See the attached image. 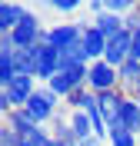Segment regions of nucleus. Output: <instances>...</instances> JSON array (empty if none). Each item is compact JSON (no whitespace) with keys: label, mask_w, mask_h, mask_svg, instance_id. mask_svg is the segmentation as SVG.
Segmentation results:
<instances>
[{"label":"nucleus","mask_w":140,"mask_h":146,"mask_svg":"<svg viewBox=\"0 0 140 146\" xmlns=\"http://www.w3.org/2000/svg\"><path fill=\"white\" fill-rule=\"evenodd\" d=\"M84 40V23H57V27L44 30V36H40V43L54 46L57 53L60 50H70V46H77Z\"/></svg>","instance_id":"nucleus-1"},{"label":"nucleus","mask_w":140,"mask_h":146,"mask_svg":"<svg viewBox=\"0 0 140 146\" xmlns=\"http://www.w3.org/2000/svg\"><path fill=\"white\" fill-rule=\"evenodd\" d=\"M87 90H93L97 96L100 93H110V90H120V73L113 70L107 60H97L87 70Z\"/></svg>","instance_id":"nucleus-2"},{"label":"nucleus","mask_w":140,"mask_h":146,"mask_svg":"<svg viewBox=\"0 0 140 146\" xmlns=\"http://www.w3.org/2000/svg\"><path fill=\"white\" fill-rule=\"evenodd\" d=\"M87 70H90V66H77V70H60L54 76V80L47 83V90L54 93L57 100H60V96H67V100H70V96H74L77 90H84V83H87Z\"/></svg>","instance_id":"nucleus-3"},{"label":"nucleus","mask_w":140,"mask_h":146,"mask_svg":"<svg viewBox=\"0 0 140 146\" xmlns=\"http://www.w3.org/2000/svg\"><path fill=\"white\" fill-rule=\"evenodd\" d=\"M23 110H27V113H30L33 119H37L40 126H44V123H50V119H57V116H60V113H57V96H54L50 90H47V86H40V90L33 93V96H30V103H27Z\"/></svg>","instance_id":"nucleus-4"},{"label":"nucleus","mask_w":140,"mask_h":146,"mask_svg":"<svg viewBox=\"0 0 140 146\" xmlns=\"http://www.w3.org/2000/svg\"><path fill=\"white\" fill-rule=\"evenodd\" d=\"M130 46H133V33L123 30V33H117L113 40H107V53H103V60H107L113 70H120V66L130 60Z\"/></svg>","instance_id":"nucleus-5"},{"label":"nucleus","mask_w":140,"mask_h":146,"mask_svg":"<svg viewBox=\"0 0 140 146\" xmlns=\"http://www.w3.org/2000/svg\"><path fill=\"white\" fill-rule=\"evenodd\" d=\"M80 46H84V53L90 56V63H97V60H103V53H107V36L93 27V23H87L84 27V43Z\"/></svg>","instance_id":"nucleus-6"},{"label":"nucleus","mask_w":140,"mask_h":146,"mask_svg":"<svg viewBox=\"0 0 140 146\" xmlns=\"http://www.w3.org/2000/svg\"><path fill=\"white\" fill-rule=\"evenodd\" d=\"M120 119H123V129H127V133L140 136V100L137 96H127V100H123Z\"/></svg>","instance_id":"nucleus-7"},{"label":"nucleus","mask_w":140,"mask_h":146,"mask_svg":"<svg viewBox=\"0 0 140 146\" xmlns=\"http://www.w3.org/2000/svg\"><path fill=\"white\" fill-rule=\"evenodd\" d=\"M23 13H27V7H20V3H0V33H13Z\"/></svg>","instance_id":"nucleus-8"},{"label":"nucleus","mask_w":140,"mask_h":146,"mask_svg":"<svg viewBox=\"0 0 140 146\" xmlns=\"http://www.w3.org/2000/svg\"><path fill=\"white\" fill-rule=\"evenodd\" d=\"M7 126L13 129L17 136H27L30 129H37L40 123H37V119H33V116H30L27 110H10V113H7Z\"/></svg>","instance_id":"nucleus-9"},{"label":"nucleus","mask_w":140,"mask_h":146,"mask_svg":"<svg viewBox=\"0 0 140 146\" xmlns=\"http://www.w3.org/2000/svg\"><path fill=\"white\" fill-rule=\"evenodd\" d=\"M93 27L100 30L107 40H113L117 33H123V17H113V13H103V17H93Z\"/></svg>","instance_id":"nucleus-10"},{"label":"nucleus","mask_w":140,"mask_h":146,"mask_svg":"<svg viewBox=\"0 0 140 146\" xmlns=\"http://www.w3.org/2000/svg\"><path fill=\"white\" fill-rule=\"evenodd\" d=\"M54 139H60L64 146H80V136L74 133V126H70V119H64V116H57L54 119V133H50Z\"/></svg>","instance_id":"nucleus-11"},{"label":"nucleus","mask_w":140,"mask_h":146,"mask_svg":"<svg viewBox=\"0 0 140 146\" xmlns=\"http://www.w3.org/2000/svg\"><path fill=\"white\" fill-rule=\"evenodd\" d=\"M117 73H120V86H130L137 93V86H140V60H127Z\"/></svg>","instance_id":"nucleus-12"},{"label":"nucleus","mask_w":140,"mask_h":146,"mask_svg":"<svg viewBox=\"0 0 140 146\" xmlns=\"http://www.w3.org/2000/svg\"><path fill=\"white\" fill-rule=\"evenodd\" d=\"M70 126H74V133L80 136V143H84V139H90V136H97V133H93V119L87 116V113H80V110H77V113H70Z\"/></svg>","instance_id":"nucleus-13"},{"label":"nucleus","mask_w":140,"mask_h":146,"mask_svg":"<svg viewBox=\"0 0 140 146\" xmlns=\"http://www.w3.org/2000/svg\"><path fill=\"white\" fill-rule=\"evenodd\" d=\"M47 139H50V133L44 126H37V129H30L27 136H20V146H44Z\"/></svg>","instance_id":"nucleus-14"},{"label":"nucleus","mask_w":140,"mask_h":146,"mask_svg":"<svg viewBox=\"0 0 140 146\" xmlns=\"http://www.w3.org/2000/svg\"><path fill=\"white\" fill-rule=\"evenodd\" d=\"M110 146H137V136L127 133V129H120V133H113V136H110Z\"/></svg>","instance_id":"nucleus-15"},{"label":"nucleus","mask_w":140,"mask_h":146,"mask_svg":"<svg viewBox=\"0 0 140 146\" xmlns=\"http://www.w3.org/2000/svg\"><path fill=\"white\" fill-rule=\"evenodd\" d=\"M50 10H57V13H74V10H80V3L77 0H57V3H50Z\"/></svg>","instance_id":"nucleus-16"},{"label":"nucleus","mask_w":140,"mask_h":146,"mask_svg":"<svg viewBox=\"0 0 140 146\" xmlns=\"http://www.w3.org/2000/svg\"><path fill=\"white\" fill-rule=\"evenodd\" d=\"M0 146H20V136L10 126H3V129H0Z\"/></svg>","instance_id":"nucleus-17"},{"label":"nucleus","mask_w":140,"mask_h":146,"mask_svg":"<svg viewBox=\"0 0 140 146\" xmlns=\"http://www.w3.org/2000/svg\"><path fill=\"white\" fill-rule=\"evenodd\" d=\"M130 60H140V30L133 33V46H130Z\"/></svg>","instance_id":"nucleus-18"},{"label":"nucleus","mask_w":140,"mask_h":146,"mask_svg":"<svg viewBox=\"0 0 140 146\" xmlns=\"http://www.w3.org/2000/svg\"><path fill=\"white\" fill-rule=\"evenodd\" d=\"M44 146H64V143H60V139H54V136H50V139H47Z\"/></svg>","instance_id":"nucleus-19"}]
</instances>
